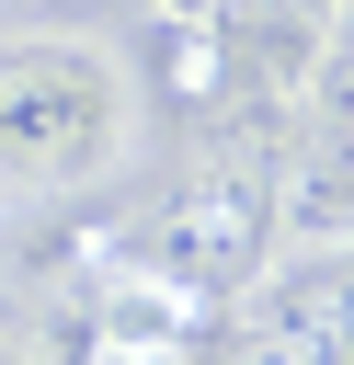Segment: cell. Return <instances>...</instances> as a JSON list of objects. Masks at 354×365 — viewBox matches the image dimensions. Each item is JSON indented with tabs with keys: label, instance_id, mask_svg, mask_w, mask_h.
I'll list each match as a JSON object with an SVG mask.
<instances>
[{
	"label": "cell",
	"instance_id": "cell-1",
	"mask_svg": "<svg viewBox=\"0 0 354 365\" xmlns=\"http://www.w3.org/2000/svg\"><path fill=\"white\" fill-rule=\"evenodd\" d=\"M137 137V80L103 34H11L0 46V205L91 194Z\"/></svg>",
	"mask_w": 354,
	"mask_h": 365
},
{
	"label": "cell",
	"instance_id": "cell-2",
	"mask_svg": "<svg viewBox=\"0 0 354 365\" xmlns=\"http://www.w3.org/2000/svg\"><path fill=\"white\" fill-rule=\"evenodd\" d=\"M148 251H160L148 274H160V285H183V297H228V285H251V274H263V251H274V182H263V171H240V160L194 171V182L160 205Z\"/></svg>",
	"mask_w": 354,
	"mask_h": 365
},
{
	"label": "cell",
	"instance_id": "cell-3",
	"mask_svg": "<svg viewBox=\"0 0 354 365\" xmlns=\"http://www.w3.org/2000/svg\"><path fill=\"white\" fill-rule=\"evenodd\" d=\"M0 365H23V354H0Z\"/></svg>",
	"mask_w": 354,
	"mask_h": 365
}]
</instances>
